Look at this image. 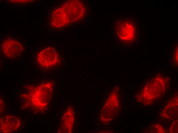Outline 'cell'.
Masks as SVG:
<instances>
[{"mask_svg":"<svg viewBox=\"0 0 178 133\" xmlns=\"http://www.w3.org/2000/svg\"><path fill=\"white\" fill-rule=\"evenodd\" d=\"M1 47L2 54L8 58L17 57L24 50L23 46L20 42L10 37L3 39Z\"/></svg>","mask_w":178,"mask_h":133,"instance_id":"obj_1","label":"cell"},{"mask_svg":"<svg viewBox=\"0 0 178 133\" xmlns=\"http://www.w3.org/2000/svg\"><path fill=\"white\" fill-rule=\"evenodd\" d=\"M82 2L79 0L67 1L62 5L66 13L70 22H76L81 19L84 15L85 9Z\"/></svg>","mask_w":178,"mask_h":133,"instance_id":"obj_2","label":"cell"},{"mask_svg":"<svg viewBox=\"0 0 178 133\" xmlns=\"http://www.w3.org/2000/svg\"><path fill=\"white\" fill-rule=\"evenodd\" d=\"M59 58L56 50L52 47H48L40 51L37 55L38 63L41 66L49 67L53 66L57 63Z\"/></svg>","mask_w":178,"mask_h":133,"instance_id":"obj_3","label":"cell"},{"mask_svg":"<svg viewBox=\"0 0 178 133\" xmlns=\"http://www.w3.org/2000/svg\"><path fill=\"white\" fill-rule=\"evenodd\" d=\"M51 26L53 28H62L69 24L70 21L64 9L62 7L55 9L51 14Z\"/></svg>","mask_w":178,"mask_h":133,"instance_id":"obj_4","label":"cell"},{"mask_svg":"<svg viewBox=\"0 0 178 133\" xmlns=\"http://www.w3.org/2000/svg\"><path fill=\"white\" fill-rule=\"evenodd\" d=\"M10 2H13V3H27V2H30L32 1L30 0H12L10 1Z\"/></svg>","mask_w":178,"mask_h":133,"instance_id":"obj_5","label":"cell"}]
</instances>
